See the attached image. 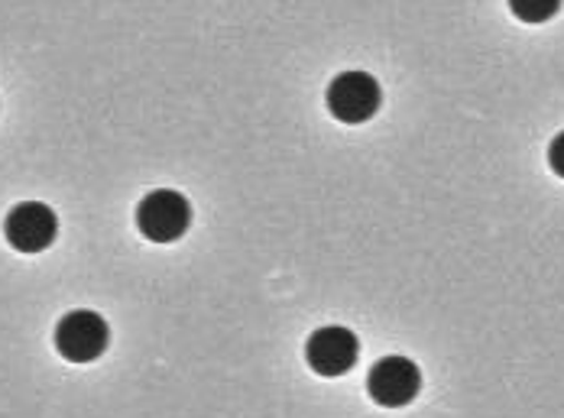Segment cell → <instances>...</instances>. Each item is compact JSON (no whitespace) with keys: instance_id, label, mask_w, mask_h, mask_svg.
<instances>
[{"instance_id":"obj_1","label":"cell","mask_w":564,"mask_h":418,"mask_svg":"<svg viewBox=\"0 0 564 418\" xmlns=\"http://www.w3.org/2000/svg\"><path fill=\"white\" fill-rule=\"evenodd\" d=\"M53 344H56L58 358L68 363H95L111 344V328L98 311L75 308L58 318Z\"/></svg>"},{"instance_id":"obj_2","label":"cell","mask_w":564,"mask_h":418,"mask_svg":"<svg viewBox=\"0 0 564 418\" xmlns=\"http://www.w3.org/2000/svg\"><path fill=\"white\" fill-rule=\"evenodd\" d=\"M192 228V201L175 188H153L137 205V231L153 243H172Z\"/></svg>"},{"instance_id":"obj_3","label":"cell","mask_w":564,"mask_h":418,"mask_svg":"<svg viewBox=\"0 0 564 418\" xmlns=\"http://www.w3.org/2000/svg\"><path fill=\"white\" fill-rule=\"evenodd\" d=\"M325 105L340 123H367L383 105V88L370 72H340L325 91Z\"/></svg>"},{"instance_id":"obj_4","label":"cell","mask_w":564,"mask_h":418,"mask_svg":"<svg viewBox=\"0 0 564 418\" xmlns=\"http://www.w3.org/2000/svg\"><path fill=\"white\" fill-rule=\"evenodd\" d=\"M367 393L383 409H402L422 393V370L409 358H380L367 373Z\"/></svg>"},{"instance_id":"obj_5","label":"cell","mask_w":564,"mask_h":418,"mask_svg":"<svg viewBox=\"0 0 564 418\" xmlns=\"http://www.w3.org/2000/svg\"><path fill=\"white\" fill-rule=\"evenodd\" d=\"M58 218L43 201H20L3 218V238L17 253H43L56 243Z\"/></svg>"},{"instance_id":"obj_6","label":"cell","mask_w":564,"mask_h":418,"mask_svg":"<svg viewBox=\"0 0 564 418\" xmlns=\"http://www.w3.org/2000/svg\"><path fill=\"white\" fill-rule=\"evenodd\" d=\"M357 358H360V341L344 324H325L312 331L305 341V360L318 376H344L354 370Z\"/></svg>"},{"instance_id":"obj_7","label":"cell","mask_w":564,"mask_h":418,"mask_svg":"<svg viewBox=\"0 0 564 418\" xmlns=\"http://www.w3.org/2000/svg\"><path fill=\"white\" fill-rule=\"evenodd\" d=\"M509 10L516 20L535 26V23H549L562 10V0H509Z\"/></svg>"},{"instance_id":"obj_8","label":"cell","mask_w":564,"mask_h":418,"mask_svg":"<svg viewBox=\"0 0 564 418\" xmlns=\"http://www.w3.org/2000/svg\"><path fill=\"white\" fill-rule=\"evenodd\" d=\"M549 166L558 179H564V130L549 143Z\"/></svg>"}]
</instances>
